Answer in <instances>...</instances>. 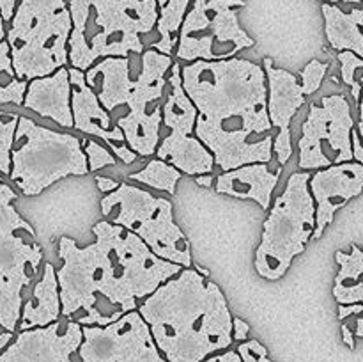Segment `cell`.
<instances>
[{
  "label": "cell",
  "mask_w": 363,
  "mask_h": 362,
  "mask_svg": "<svg viewBox=\"0 0 363 362\" xmlns=\"http://www.w3.org/2000/svg\"><path fill=\"white\" fill-rule=\"evenodd\" d=\"M363 188V163L344 162L318 169L308 177V190L315 206V229L312 240L321 238L333 222L337 212L351 199L358 197Z\"/></svg>",
  "instance_id": "cell-17"
},
{
  "label": "cell",
  "mask_w": 363,
  "mask_h": 362,
  "mask_svg": "<svg viewBox=\"0 0 363 362\" xmlns=\"http://www.w3.org/2000/svg\"><path fill=\"white\" fill-rule=\"evenodd\" d=\"M6 39V21L2 20V14H0V41Z\"/></svg>",
  "instance_id": "cell-43"
},
{
  "label": "cell",
  "mask_w": 363,
  "mask_h": 362,
  "mask_svg": "<svg viewBox=\"0 0 363 362\" xmlns=\"http://www.w3.org/2000/svg\"><path fill=\"white\" fill-rule=\"evenodd\" d=\"M282 169L272 172L268 163H247L236 169L225 170L215 181L218 194L230 195L236 199H250L262 209H269L272 195L279 185Z\"/></svg>",
  "instance_id": "cell-20"
},
{
  "label": "cell",
  "mask_w": 363,
  "mask_h": 362,
  "mask_svg": "<svg viewBox=\"0 0 363 362\" xmlns=\"http://www.w3.org/2000/svg\"><path fill=\"white\" fill-rule=\"evenodd\" d=\"M191 0H156L158 6V21H156V31L158 39L151 43V48L163 55H170L177 43V32L184 20L188 6Z\"/></svg>",
  "instance_id": "cell-24"
},
{
  "label": "cell",
  "mask_w": 363,
  "mask_h": 362,
  "mask_svg": "<svg viewBox=\"0 0 363 362\" xmlns=\"http://www.w3.org/2000/svg\"><path fill=\"white\" fill-rule=\"evenodd\" d=\"M41 117L55 121L59 126L73 128L71 116V85L67 67H59L48 77L34 78L27 84L23 105Z\"/></svg>",
  "instance_id": "cell-19"
},
{
  "label": "cell",
  "mask_w": 363,
  "mask_h": 362,
  "mask_svg": "<svg viewBox=\"0 0 363 362\" xmlns=\"http://www.w3.org/2000/svg\"><path fill=\"white\" fill-rule=\"evenodd\" d=\"M128 180L137 181V183L147 185L155 190L167 192V194H176V187L181 181V172L174 165L167 163L165 160L155 158L147 163L142 170L130 174Z\"/></svg>",
  "instance_id": "cell-26"
},
{
  "label": "cell",
  "mask_w": 363,
  "mask_h": 362,
  "mask_svg": "<svg viewBox=\"0 0 363 362\" xmlns=\"http://www.w3.org/2000/svg\"><path fill=\"white\" fill-rule=\"evenodd\" d=\"M181 84L197 110L195 137L225 170L272 163L273 130L266 110V77L247 59L195 60L181 66Z\"/></svg>",
  "instance_id": "cell-2"
},
{
  "label": "cell",
  "mask_w": 363,
  "mask_h": 362,
  "mask_svg": "<svg viewBox=\"0 0 363 362\" xmlns=\"http://www.w3.org/2000/svg\"><path fill=\"white\" fill-rule=\"evenodd\" d=\"M92 233L96 240L87 247H78L73 238H60L62 265L55 270L60 316L82 327H105L135 311L183 268L155 256L137 234L116 224L101 220Z\"/></svg>",
  "instance_id": "cell-1"
},
{
  "label": "cell",
  "mask_w": 363,
  "mask_h": 362,
  "mask_svg": "<svg viewBox=\"0 0 363 362\" xmlns=\"http://www.w3.org/2000/svg\"><path fill=\"white\" fill-rule=\"evenodd\" d=\"M16 199V190L0 181V327L13 334L43 263L34 227L14 208Z\"/></svg>",
  "instance_id": "cell-8"
},
{
  "label": "cell",
  "mask_w": 363,
  "mask_h": 362,
  "mask_svg": "<svg viewBox=\"0 0 363 362\" xmlns=\"http://www.w3.org/2000/svg\"><path fill=\"white\" fill-rule=\"evenodd\" d=\"M325 16V32L330 46L337 52H353L354 55H363V11L354 7L350 13L340 9L337 4H323Z\"/></svg>",
  "instance_id": "cell-22"
},
{
  "label": "cell",
  "mask_w": 363,
  "mask_h": 362,
  "mask_svg": "<svg viewBox=\"0 0 363 362\" xmlns=\"http://www.w3.org/2000/svg\"><path fill=\"white\" fill-rule=\"evenodd\" d=\"M308 170L293 172L282 194L269 206L261 243L255 251V270L266 280L286 275L291 263L312 240L315 229V206L308 190Z\"/></svg>",
  "instance_id": "cell-7"
},
{
  "label": "cell",
  "mask_w": 363,
  "mask_h": 362,
  "mask_svg": "<svg viewBox=\"0 0 363 362\" xmlns=\"http://www.w3.org/2000/svg\"><path fill=\"white\" fill-rule=\"evenodd\" d=\"M363 304H350V305H339V319L344 322L346 318H351L353 314H362Z\"/></svg>",
  "instance_id": "cell-36"
},
{
  "label": "cell",
  "mask_w": 363,
  "mask_h": 362,
  "mask_svg": "<svg viewBox=\"0 0 363 362\" xmlns=\"http://www.w3.org/2000/svg\"><path fill=\"white\" fill-rule=\"evenodd\" d=\"M321 2H326V4H339V2H344V4H360L362 0H321Z\"/></svg>",
  "instance_id": "cell-42"
},
{
  "label": "cell",
  "mask_w": 363,
  "mask_h": 362,
  "mask_svg": "<svg viewBox=\"0 0 363 362\" xmlns=\"http://www.w3.org/2000/svg\"><path fill=\"white\" fill-rule=\"evenodd\" d=\"M213 174H202V176H195V181H197V185H202V187H211L213 183Z\"/></svg>",
  "instance_id": "cell-40"
},
{
  "label": "cell",
  "mask_w": 363,
  "mask_h": 362,
  "mask_svg": "<svg viewBox=\"0 0 363 362\" xmlns=\"http://www.w3.org/2000/svg\"><path fill=\"white\" fill-rule=\"evenodd\" d=\"M328 62H321V60L318 59L311 60V62L303 67L300 80V87L303 96H312L321 89L326 73H328Z\"/></svg>",
  "instance_id": "cell-29"
},
{
  "label": "cell",
  "mask_w": 363,
  "mask_h": 362,
  "mask_svg": "<svg viewBox=\"0 0 363 362\" xmlns=\"http://www.w3.org/2000/svg\"><path fill=\"white\" fill-rule=\"evenodd\" d=\"M0 181H4V176H0Z\"/></svg>",
  "instance_id": "cell-44"
},
{
  "label": "cell",
  "mask_w": 363,
  "mask_h": 362,
  "mask_svg": "<svg viewBox=\"0 0 363 362\" xmlns=\"http://www.w3.org/2000/svg\"><path fill=\"white\" fill-rule=\"evenodd\" d=\"M9 21L6 41L18 78L30 82L69 64L73 23L66 0H20Z\"/></svg>",
  "instance_id": "cell-5"
},
{
  "label": "cell",
  "mask_w": 363,
  "mask_h": 362,
  "mask_svg": "<svg viewBox=\"0 0 363 362\" xmlns=\"http://www.w3.org/2000/svg\"><path fill=\"white\" fill-rule=\"evenodd\" d=\"M202 362H243V361H241L240 353H238L236 350H227V351H223V353L213 355V357L204 358Z\"/></svg>",
  "instance_id": "cell-34"
},
{
  "label": "cell",
  "mask_w": 363,
  "mask_h": 362,
  "mask_svg": "<svg viewBox=\"0 0 363 362\" xmlns=\"http://www.w3.org/2000/svg\"><path fill=\"white\" fill-rule=\"evenodd\" d=\"M106 222L137 234L149 251L183 268L194 266L190 241L174 222L172 202L131 183H121L101 199Z\"/></svg>",
  "instance_id": "cell-9"
},
{
  "label": "cell",
  "mask_w": 363,
  "mask_h": 362,
  "mask_svg": "<svg viewBox=\"0 0 363 362\" xmlns=\"http://www.w3.org/2000/svg\"><path fill=\"white\" fill-rule=\"evenodd\" d=\"M250 334V325L241 318H233V341H245Z\"/></svg>",
  "instance_id": "cell-32"
},
{
  "label": "cell",
  "mask_w": 363,
  "mask_h": 362,
  "mask_svg": "<svg viewBox=\"0 0 363 362\" xmlns=\"http://www.w3.org/2000/svg\"><path fill=\"white\" fill-rule=\"evenodd\" d=\"M82 339L80 323L59 318L46 327L20 330L0 351V362H71Z\"/></svg>",
  "instance_id": "cell-15"
},
{
  "label": "cell",
  "mask_w": 363,
  "mask_h": 362,
  "mask_svg": "<svg viewBox=\"0 0 363 362\" xmlns=\"http://www.w3.org/2000/svg\"><path fill=\"white\" fill-rule=\"evenodd\" d=\"M167 82L169 94L162 106V126H165L169 133L160 137L155 155L188 176L211 174L215 169V160L204 144L195 137L197 110L181 84L179 62L170 66Z\"/></svg>",
  "instance_id": "cell-13"
},
{
  "label": "cell",
  "mask_w": 363,
  "mask_h": 362,
  "mask_svg": "<svg viewBox=\"0 0 363 362\" xmlns=\"http://www.w3.org/2000/svg\"><path fill=\"white\" fill-rule=\"evenodd\" d=\"M18 114L0 110V176H9L11 148L18 124Z\"/></svg>",
  "instance_id": "cell-28"
},
{
  "label": "cell",
  "mask_w": 363,
  "mask_h": 362,
  "mask_svg": "<svg viewBox=\"0 0 363 362\" xmlns=\"http://www.w3.org/2000/svg\"><path fill=\"white\" fill-rule=\"evenodd\" d=\"M71 67L85 71L105 57L140 55L158 21L156 0H71Z\"/></svg>",
  "instance_id": "cell-4"
},
{
  "label": "cell",
  "mask_w": 363,
  "mask_h": 362,
  "mask_svg": "<svg viewBox=\"0 0 363 362\" xmlns=\"http://www.w3.org/2000/svg\"><path fill=\"white\" fill-rule=\"evenodd\" d=\"M245 0H194L177 32L176 55L184 62L227 60L255 45L241 28L238 7Z\"/></svg>",
  "instance_id": "cell-10"
},
{
  "label": "cell",
  "mask_w": 363,
  "mask_h": 362,
  "mask_svg": "<svg viewBox=\"0 0 363 362\" xmlns=\"http://www.w3.org/2000/svg\"><path fill=\"white\" fill-rule=\"evenodd\" d=\"M71 85V116H73V128L85 135H92L101 138L108 144L110 153H116L123 163H133L137 160V153L128 148L124 135L116 124H112V117L99 103L98 96L85 82L84 71L77 67H67Z\"/></svg>",
  "instance_id": "cell-18"
},
{
  "label": "cell",
  "mask_w": 363,
  "mask_h": 362,
  "mask_svg": "<svg viewBox=\"0 0 363 362\" xmlns=\"http://www.w3.org/2000/svg\"><path fill=\"white\" fill-rule=\"evenodd\" d=\"M87 172L80 138L41 126L27 116L18 117L7 177L21 194L39 195L64 177Z\"/></svg>",
  "instance_id": "cell-6"
},
{
  "label": "cell",
  "mask_w": 363,
  "mask_h": 362,
  "mask_svg": "<svg viewBox=\"0 0 363 362\" xmlns=\"http://www.w3.org/2000/svg\"><path fill=\"white\" fill-rule=\"evenodd\" d=\"M137 311L167 362H202L233 344L225 295L195 266L160 284Z\"/></svg>",
  "instance_id": "cell-3"
},
{
  "label": "cell",
  "mask_w": 363,
  "mask_h": 362,
  "mask_svg": "<svg viewBox=\"0 0 363 362\" xmlns=\"http://www.w3.org/2000/svg\"><path fill=\"white\" fill-rule=\"evenodd\" d=\"M354 124L353 109L340 92L323 96L321 102L312 103L301 124L298 167L301 170H318L353 162L351 130Z\"/></svg>",
  "instance_id": "cell-12"
},
{
  "label": "cell",
  "mask_w": 363,
  "mask_h": 362,
  "mask_svg": "<svg viewBox=\"0 0 363 362\" xmlns=\"http://www.w3.org/2000/svg\"><path fill=\"white\" fill-rule=\"evenodd\" d=\"M342 336H344V343L350 346V350H354V334L347 323H342Z\"/></svg>",
  "instance_id": "cell-38"
},
{
  "label": "cell",
  "mask_w": 363,
  "mask_h": 362,
  "mask_svg": "<svg viewBox=\"0 0 363 362\" xmlns=\"http://www.w3.org/2000/svg\"><path fill=\"white\" fill-rule=\"evenodd\" d=\"M262 70L266 77V110L269 123L275 130L273 155H277L280 165H286L293 156L291 121L305 105V96L298 78L287 70L277 67L272 59H264Z\"/></svg>",
  "instance_id": "cell-16"
},
{
  "label": "cell",
  "mask_w": 363,
  "mask_h": 362,
  "mask_svg": "<svg viewBox=\"0 0 363 362\" xmlns=\"http://www.w3.org/2000/svg\"><path fill=\"white\" fill-rule=\"evenodd\" d=\"M82 148H84L85 153V158H87V167H89V172H94V170L103 169V167H108V165H116L117 160L116 156L110 153V149L103 148L99 142L91 141V138H85L82 141Z\"/></svg>",
  "instance_id": "cell-30"
},
{
  "label": "cell",
  "mask_w": 363,
  "mask_h": 362,
  "mask_svg": "<svg viewBox=\"0 0 363 362\" xmlns=\"http://www.w3.org/2000/svg\"><path fill=\"white\" fill-rule=\"evenodd\" d=\"M16 4L18 0H0V14H2V20L6 21V23L13 18Z\"/></svg>",
  "instance_id": "cell-37"
},
{
  "label": "cell",
  "mask_w": 363,
  "mask_h": 362,
  "mask_svg": "<svg viewBox=\"0 0 363 362\" xmlns=\"http://www.w3.org/2000/svg\"><path fill=\"white\" fill-rule=\"evenodd\" d=\"M335 261L339 263V273L333 284V297L339 305L363 304V252L357 243H351L350 252L337 251Z\"/></svg>",
  "instance_id": "cell-23"
},
{
  "label": "cell",
  "mask_w": 363,
  "mask_h": 362,
  "mask_svg": "<svg viewBox=\"0 0 363 362\" xmlns=\"http://www.w3.org/2000/svg\"><path fill=\"white\" fill-rule=\"evenodd\" d=\"M82 336V362H167L137 309L105 327L84 325Z\"/></svg>",
  "instance_id": "cell-14"
},
{
  "label": "cell",
  "mask_w": 363,
  "mask_h": 362,
  "mask_svg": "<svg viewBox=\"0 0 363 362\" xmlns=\"http://www.w3.org/2000/svg\"><path fill=\"white\" fill-rule=\"evenodd\" d=\"M357 330H354V336L357 337H363V319H362V316L360 314H357Z\"/></svg>",
  "instance_id": "cell-41"
},
{
  "label": "cell",
  "mask_w": 363,
  "mask_h": 362,
  "mask_svg": "<svg viewBox=\"0 0 363 362\" xmlns=\"http://www.w3.org/2000/svg\"><path fill=\"white\" fill-rule=\"evenodd\" d=\"M94 181H96V185H98V188L103 192V194L113 192L117 187H119V181L112 180V177H106V176H96Z\"/></svg>",
  "instance_id": "cell-35"
},
{
  "label": "cell",
  "mask_w": 363,
  "mask_h": 362,
  "mask_svg": "<svg viewBox=\"0 0 363 362\" xmlns=\"http://www.w3.org/2000/svg\"><path fill=\"white\" fill-rule=\"evenodd\" d=\"M60 318L59 283H57L55 266L52 263L43 265L41 279L35 283L32 295L21 305L18 330L46 327Z\"/></svg>",
  "instance_id": "cell-21"
},
{
  "label": "cell",
  "mask_w": 363,
  "mask_h": 362,
  "mask_svg": "<svg viewBox=\"0 0 363 362\" xmlns=\"http://www.w3.org/2000/svg\"><path fill=\"white\" fill-rule=\"evenodd\" d=\"M140 71L123 99L128 112L117 117L116 126L124 141L138 156L155 155L162 137V106L165 98L167 73L174 64L172 57L149 48L140 53Z\"/></svg>",
  "instance_id": "cell-11"
},
{
  "label": "cell",
  "mask_w": 363,
  "mask_h": 362,
  "mask_svg": "<svg viewBox=\"0 0 363 362\" xmlns=\"http://www.w3.org/2000/svg\"><path fill=\"white\" fill-rule=\"evenodd\" d=\"M13 337H14L13 332H7V330L0 332V351H2L4 348L11 343V341H13Z\"/></svg>",
  "instance_id": "cell-39"
},
{
  "label": "cell",
  "mask_w": 363,
  "mask_h": 362,
  "mask_svg": "<svg viewBox=\"0 0 363 362\" xmlns=\"http://www.w3.org/2000/svg\"><path fill=\"white\" fill-rule=\"evenodd\" d=\"M238 353L243 362H272L268 358L266 346L259 343L257 339L241 341V344L238 346Z\"/></svg>",
  "instance_id": "cell-31"
},
{
  "label": "cell",
  "mask_w": 363,
  "mask_h": 362,
  "mask_svg": "<svg viewBox=\"0 0 363 362\" xmlns=\"http://www.w3.org/2000/svg\"><path fill=\"white\" fill-rule=\"evenodd\" d=\"M337 60L340 62V77L344 84L350 87L351 96H353L357 109H360V92H362V71L363 60L362 57L354 55L353 52H339Z\"/></svg>",
  "instance_id": "cell-27"
},
{
  "label": "cell",
  "mask_w": 363,
  "mask_h": 362,
  "mask_svg": "<svg viewBox=\"0 0 363 362\" xmlns=\"http://www.w3.org/2000/svg\"><path fill=\"white\" fill-rule=\"evenodd\" d=\"M351 151H353V160L358 163H363V149L360 144V131L357 128L351 130Z\"/></svg>",
  "instance_id": "cell-33"
},
{
  "label": "cell",
  "mask_w": 363,
  "mask_h": 362,
  "mask_svg": "<svg viewBox=\"0 0 363 362\" xmlns=\"http://www.w3.org/2000/svg\"><path fill=\"white\" fill-rule=\"evenodd\" d=\"M27 80L16 77L11 60L9 45L6 39L0 41V105H23Z\"/></svg>",
  "instance_id": "cell-25"
}]
</instances>
